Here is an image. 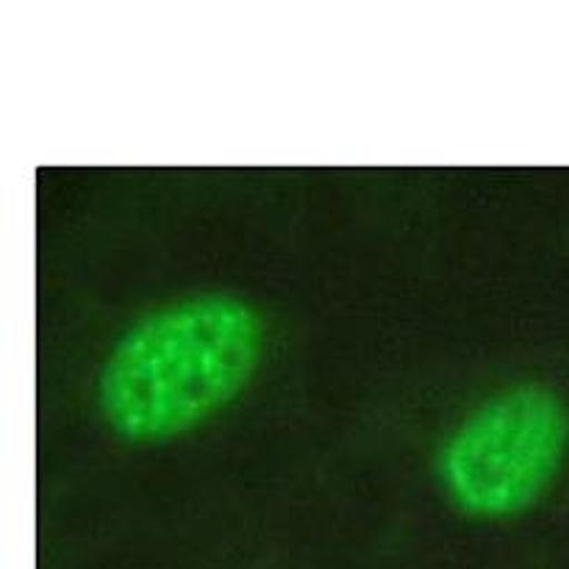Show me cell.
I'll use <instances>...</instances> for the list:
<instances>
[{"instance_id":"2","label":"cell","mask_w":569,"mask_h":569,"mask_svg":"<svg viewBox=\"0 0 569 569\" xmlns=\"http://www.w3.org/2000/svg\"><path fill=\"white\" fill-rule=\"evenodd\" d=\"M569 450V409L542 381H515L472 406L439 442L433 476L459 515L511 520L553 487Z\"/></svg>"},{"instance_id":"1","label":"cell","mask_w":569,"mask_h":569,"mask_svg":"<svg viewBox=\"0 0 569 569\" xmlns=\"http://www.w3.org/2000/svg\"><path fill=\"white\" fill-rule=\"evenodd\" d=\"M264 348V317L233 292H198L156 306L117 337L100 365V420L131 445L183 437L237 400Z\"/></svg>"}]
</instances>
